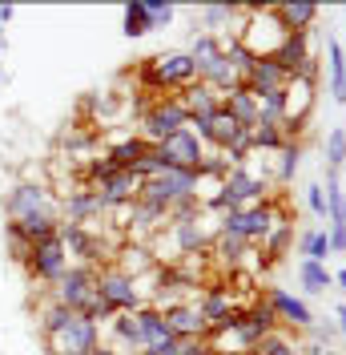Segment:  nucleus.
<instances>
[{
    "label": "nucleus",
    "mask_w": 346,
    "mask_h": 355,
    "mask_svg": "<svg viewBox=\"0 0 346 355\" xmlns=\"http://www.w3.org/2000/svg\"><path fill=\"white\" fill-rule=\"evenodd\" d=\"M4 214L8 222H24V218H61V202L53 198V190L44 182H17L4 194Z\"/></svg>",
    "instance_id": "f257e3e1"
},
{
    "label": "nucleus",
    "mask_w": 346,
    "mask_h": 355,
    "mask_svg": "<svg viewBox=\"0 0 346 355\" xmlns=\"http://www.w3.org/2000/svg\"><path fill=\"white\" fill-rule=\"evenodd\" d=\"M278 218V210L270 202H254V206H242V210H230L217 218V234H234V239H246L254 246L270 234V226Z\"/></svg>",
    "instance_id": "f03ea898"
},
{
    "label": "nucleus",
    "mask_w": 346,
    "mask_h": 355,
    "mask_svg": "<svg viewBox=\"0 0 346 355\" xmlns=\"http://www.w3.org/2000/svg\"><path fill=\"white\" fill-rule=\"evenodd\" d=\"M181 130H190V113L177 101V93L157 97L149 105V113L141 117V137H145L149 146H161L165 137H173V133H181Z\"/></svg>",
    "instance_id": "7ed1b4c3"
},
{
    "label": "nucleus",
    "mask_w": 346,
    "mask_h": 355,
    "mask_svg": "<svg viewBox=\"0 0 346 355\" xmlns=\"http://www.w3.org/2000/svg\"><path fill=\"white\" fill-rule=\"evenodd\" d=\"M57 230H61V226H57ZM65 270H69V250H65V243H61V234L37 243L28 250V259H24V275H28L33 283H44V287H53Z\"/></svg>",
    "instance_id": "20e7f679"
},
{
    "label": "nucleus",
    "mask_w": 346,
    "mask_h": 355,
    "mask_svg": "<svg viewBox=\"0 0 346 355\" xmlns=\"http://www.w3.org/2000/svg\"><path fill=\"white\" fill-rule=\"evenodd\" d=\"M93 291H97V266H81V263H73L48 287V299L53 303H61V307H69V311H77L81 315V307H85L89 299H93Z\"/></svg>",
    "instance_id": "39448f33"
},
{
    "label": "nucleus",
    "mask_w": 346,
    "mask_h": 355,
    "mask_svg": "<svg viewBox=\"0 0 346 355\" xmlns=\"http://www.w3.org/2000/svg\"><path fill=\"white\" fill-rule=\"evenodd\" d=\"M97 295H101L117 315H133V311L145 307L137 283H133L129 275H121L117 266H101V270H97Z\"/></svg>",
    "instance_id": "423d86ee"
},
{
    "label": "nucleus",
    "mask_w": 346,
    "mask_h": 355,
    "mask_svg": "<svg viewBox=\"0 0 346 355\" xmlns=\"http://www.w3.org/2000/svg\"><path fill=\"white\" fill-rule=\"evenodd\" d=\"M97 343H105V339H101V327L89 323V319H81V315H73L69 327H61L53 339H44V352L48 355H85V352H93Z\"/></svg>",
    "instance_id": "0eeeda50"
},
{
    "label": "nucleus",
    "mask_w": 346,
    "mask_h": 355,
    "mask_svg": "<svg viewBox=\"0 0 346 355\" xmlns=\"http://www.w3.org/2000/svg\"><path fill=\"white\" fill-rule=\"evenodd\" d=\"M61 243H65L69 254H77L81 259V266H97L105 263V259H113V246L105 243V234H93L89 226H73V222H61Z\"/></svg>",
    "instance_id": "6e6552de"
},
{
    "label": "nucleus",
    "mask_w": 346,
    "mask_h": 355,
    "mask_svg": "<svg viewBox=\"0 0 346 355\" xmlns=\"http://www.w3.org/2000/svg\"><path fill=\"white\" fill-rule=\"evenodd\" d=\"M157 154L165 157L170 170H197L201 157H206V146L197 141L194 130H181V133H173V137H165V141L157 146Z\"/></svg>",
    "instance_id": "1a4fd4ad"
},
{
    "label": "nucleus",
    "mask_w": 346,
    "mask_h": 355,
    "mask_svg": "<svg viewBox=\"0 0 346 355\" xmlns=\"http://www.w3.org/2000/svg\"><path fill=\"white\" fill-rule=\"evenodd\" d=\"M262 299L270 303V311L278 315V323H286V327H298V331H310V327H314V311L306 307L302 299H294L290 291L266 287V295H262Z\"/></svg>",
    "instance_id": "9d476101"
},
{
    "label": "nucleus",
    "mask_w": 346,
    "mask_h": 355,
    "mask_svg": "<svg viewBox=\"0 0 346 355\" xmlns=\"http://www.w3.org/2000/svg\"><path fill=\"white\" fill-rule=\"evenodd\" d=\"M101 214H105V206H101V198H97V190H89V186L65 190V198H61V222L89 226V222H97Z\"/></svg>",
    "instance_id": "9b49d317"
},
{
    "label": "nucleus",
    "mask_w": 346,
    "mask_h": 355,
    "mask_svg": "<svg viewBox=\"0 0 346 355\" xmlns=\"http://www.w3.org/2000/svg\"><path fill=\"white\" fill-rule=\"evenodd\" d=\"M137 190H141V182H137L133 170H113V174L97 186V198H101L105 210H125V206L137 198Z\"/></svg>",
    "instance_id": "f8f14e48"
},
{
    "label": "nucleus",
    "mask_w": 346,
    "mask_h": 355,
    "mask_svg": "<svg viewBox=\"0 0 346 355\" xmlns=\"http://www.w3.org/2000/svg\"><path fill=\"white\" fill-rule=\"evenodd\" d=\"M221 186L230 190V198L238 202V206H254V202H266V194H270L266 178L254 174L250 166H242V170H230V178H226Z\"/></svg>",
    "instance_id": "ddd939ff"
},
{
    "label": "nucleus",
    "mask_w": 346,
    "mask_h": 355,
    "mask_svg": "<svg viewBox=\"0 0 346 355\" xmlns=\"http://www.w3.org/2000/svg\"><path fill=\"white\" fill-rule=\"evenodd\" d=\"M290 243H294V222L286 218V214H278V218H274V226H270V234L262 239V259H258L262 275H266V270L278 263L286 250H290Z\"/></svg>",
    "instance_id": "4468645a"
},
{
    "label": "nucleus",
    "mask_w": 346,
    "mask_h": 355,
    "mask_svg": "<svg viewBox=\"0 0 346 355\" xmlns=\"http://www.w3.org/2000/svg\"><path fill=\"white\" fill-rule=\"evenodd\" d=\"M170 234H173V250L185 254V259L206 254V250L214 246V234H210L201 222H177V226H170Z\"/></svg>",
    "instance_id": "2eb2a0df"
},
{
    "label": "nucleus",
    "mask_w": 346,
    "mask_h": 355,
    "mask_svg": "<svg viewBox=\"0 0 346 355\" xmlns=\"http://www.w3.org/2000/svg\"><path fill=\"white\" fill-rule=\"evenodd\" d=\"M165 327L170 335L177 339H194V335H206V323H201V315H197V303H165Z\"/></svg>",
    "instance_id": "dca6fc26"
},
{
    "label": "nucleus",
    "mask_w": 346,
    "mask_h": 355,
    "mask_svg": "<svg viewBox=\"0 0 346 355\" xmlns=\"http://www.w3.org/2000/svg\"><path fill=\"white\" fill-rule=\"evenodd\" d=\"M221 110L230 113L242 130H254V125H258V97H254L246 85L230 89V93H221Z\"/></svg>",
    "instance_id": "f3484780"
},
{
    "label": "nucleus",
    "mask_w": 346,
    "mask_h": 355,
    "mask_svg": "<svg viewBox=\"0 0 346 355\" xmlns=\"http://www.w3.org/2000/svg\"><path fill=\"white\" fill-rule=\"evenodd\" d=\"M177 101L185 105V113H190V121H197V117H214L217 110H221V97H217L210 85H201V81H194V85H185L181 93H177Z\"/></svg>",
    "instance_id": "a211bd4d"
},
{
    "label": "nucleus",
    "mask_w": 346,
    "mask_h": 355,
    "mask_svg": "<svg viewBox=\"0 0 346 355\" xmlns=\"http://www.w3.org/2000/svg\"><path fill=\"white\" fill-rule=\"evenodd\" d=\"M290 85V77H286V69L274 61V57H258L254 61V69H250V77H246V89L258 97V93H266V89H286Z\"/></svg>",
    "instance_id": "6ab92c4d"
},
{
    "label": "nucleus",
    "mask_w": 346,
    "mask_h": 355,
    "mask_svg": "<svg viewBox=\"0 0 346 355\" xmlns=\"http://www.w3.org/2000/svg\"><path fill=\"white\" fill-rule=\"evenodd\" d=\"M274 12H278V21L286 33H310L314 21L322 17V8L318 4H306V0H298V4H274Z\"/></svg>",
    "instance_id": "aec40b11"
},
{
    "label": "nucleus",
    "mask_w": 346,
    "mask_h": 355,
    "mask_svg": "<svg viewBox=\"0 0 346 355\" xmlns=\"http://www.w3.org/2000/svg\"><path fill=\"white\" fill-rule=\"evenodd\" d=\"M121 226H129L133 234H149V230H161L165 226V210L161 206H149V202H137L133 198L125 206V222Z\"/></svg>",
    "instance_id": "412c9836"
},
{
    "label": "nucleus",
    "mask_w": 346,
    "mask_h": 355,
    "mask_svg": "<svg viewBox=\"0 0 346 355\" xmlns=\"http://www.w3.org/2000/svg\"><path fill=\"white\" fill-rule=\"evenodd\" d=\"M234 311V299H230V291L226 287H206V295L197 299V315H201V323H206V331L214 327V323H221L226 315Z\"/></svg>",
    "instance_id": "4be33fe9"
},
{
    "label": "nucleus",
    "mask_w": 346,
    "mask_h": 355,
    "mask_svg": "<svg viewBox=\"0 0 346 355\" xmlns=\"http://www.w3.org/2000/svg\"><path fill=\"white\" fill-rule=\"evenodd\" d=\"M149 154V141L141 137V133H133V137H121V141H113L105 150V157L113 162V170H133L141 157Z\"/></svg>",
    "instance_id": "5701e85b"
},
{
    "label": "nucleus",
    "mask_w": 346,
    "mask_h": 355,
    "mask_svg": "<svg viewBox=\"0 0 346 355\" xmlns=\"http://www.w3.org/2000/svg\"><path fill=\"white\" fill-rule=\"evenodd\" d=\"M306 57H310V33H286V41H282L278 53H274V61L286 69V77H294Z\"/></svg>",
    "instance_id": "b1692460"
},
{
    "label": "nucleus",
    "mask_w": 346,
    "mask_h": 355,
    "mask_svg": "<svg viewBox=\"0 0 346 355\" xmlns=\"http://www.w3.org/2000/svg\"><path fill=\"white\" fill-rule=\"evenodd\" d=\"M109 331H113V352H133L141 355V347H145V339H141V327H137V319L133 315H117L113 323H109Z\"/></svg>",
    "instance_id": "393cba45"
},
{
    "label": "nucleus",
    "mask_w": 346,
    "mask_h": 355,
    "mask_svg": "<svg viewBox=\"0 0 346 355\" xmlns=\"http://www.w3.org/2000/svg\"><path fill=\"white\" fill-rule=\"evenodd\" d=\"M326 57H330V61H326V65H330V97L346 105V53L334 37L326 41Z\"/></svg>",
    "instance_id": "a878e982"
},
{
    "label": "nucleus",
    "mask_w": 346,
    "mask_h": 355,
    "mask_svg": "<svg viewBox=\"0 0 346 355\" xmlns=\"http://www.w3.org/2000/svg\"><path fill=\"white\" fill-rule=\"evenodd\" d=\"M238 12L242 8H234V4H206V8H201V24H197L194 33H210V37H217V33H226V28L234 24Z\"/></svg>",
    "instance_id": "bb28decb"
},
{
    "label": "nucleus",
    "mask_w": 346,
    "mask_h": 355,
    "mask_svg": "<svg viewBox=\"0 0 346 355\" xmlns=\"http://www.w3.org/2000/svg\"><path fill=\"white\" fill-rule=\"evenodd\" d=\"M298 283H302L310 295H322V291L334 287V270L326 263H306L302 259V263H298Z\"/></svg>",
    "instance_id": "cd10ccee"
},
{
    "label": "nucleus",
    "mask_w": 346,
    "mask_h": 355,
    "mask_svg": "<svg viewBox=\"0 0 346 355\" xmlns=\"http://www.w3.org/2000/svg\"><path fill=\"white\" fill-rule=\"evenodd\" d=\"M133 319H137V327H141V339L145 343H157V339H165L170 335V327H165V311L161 307H145L141 311H133Z\"/></svg>",
    "instance_id": "c85d7f7f"
},
{
    "label": "nucleus",
    "mask_w": 346,
    "mask_h": 355,
    "mask_svg": "<svg viewBox=\"0 0 346 355\" xmlns=\"http://www.w3.org/2000/svg\"><path fill=\"white\" fill-rule=\"evenodd\" d=\"M77 311H69V307H61V303H44L41 311H37V327H41V335L44 339H53V335L61 331V327H69V319H73Z\"/></svg>",
    "instance_id": "c756f323"
},
{
    "label": "nucleus",
    "mask_w": 346,
    "mask_h": 355,
    "mask_svg": "<svg viewBox=\"0 0 346 355\" xmlns=\"http://www.w3.org/2000/svg\"><path fill=\"white\" fill-rule=\"evenodd\" d=\"M153 259H149V250H145V246H125V250H121V259H117V270H121V275H129V279H141V275H145V270H153Z\"/></svg>",
    "instance_id": "7c9ffc66"
},
{
    "label": "nucleus",
    "mask_w": 346,
    "mask_h": 355,
    "mask_svg": "<svg viewBox=\"0 0 346 355\" xmlns=\"http://www.w3.org/2000/svg\"><path fill=\"white\" fill-rule=\"evenodd\" d=\"M298 250H302L306 263H326V259H330V239H326V230H302Z\"/></svg>",
    "instance_id": "2f4dec72"
},
{
    "label": "nucleus",
    "mask_w": 346,
    "mask_h": 355,
    "mask_svg": "<svg viewBox=\"0 0 346 355\" xmlns=\"http://www.w3.org/2000/svg\"><path fill=\"white\" fill-rule=\"evenodd\" d=\"M282 146V130L278 125H254L250 130V154H278Z\"/></svg>",
    "instance_id": "473e14b6"
},
{
    "label": "nucleus",
    "mask_w": 346,
    "mask_h": 355,
    "mask_svg": "<svg viewBox=\"0 0 346 355\" xmlns=\"http://www.w3.org/2000/svg\"><path fill=\"white\" fill-rule=\"evenodd\" d=\"M210 250H214L221 263L238 266L242 254H250V243H246V239H234V234H214V246H210Z\"/></svg>",
    "instance_id": "72a5a7b5"
},
{
    "label": "nucleus",
    "mask_w": 346,
    "mask_h": 355,
    "mask_svg": "<svg viewBox=\"0 0 346 355\" xmlns=\"http://www.w3.org/2000/svg\"><path fill=\"white\" fill-rule=\"evenodd\" d=\"M246 323H250V327H258L262 335H274V331L282 327L278 315L270 311V303H266V299H254V303L246 307Z\"/></svg>",
    "instance_id": "f704fd0d"
},
{
    "label": "nucleus",
    "mask_w": 346,
    "mask_h": 355,
    "mask_svg": "<svg viewBox=\"0 0 346 355\" xmlns=\"http://www.w3.org/2000/svg\"><path fill=\"white\" fill-rule=\"evenodd\" d=\"M278 174H274V182H278V186H286V182H290V178L298 174V162H302V146H298V141H286V146H282L278 154Z\"/></svg>",
    "instance_id": "c9c22d12"
},
{
    "label": "nucleus",
    "mask_w": 346,
    "mask_h": 355,
    "mask_svg": "<svg viewBox=\"0 0 346 355\" xmlns=\"http://www.w3.org/2000/svg\"><path fill=\"white\" fill-rule=\"evenodd\" d=\"M197 178H201V182L210 178V182H217V186H221V182L230 178V162H226V154H217V150H206L201 166H197Z\"/></svg>",
    "instance_id": "e433bc0d"
},
{
    "label": "nucleus",
    "mask_w": 346,
    "mask_h": 355,
    "mask_svg": "<svg viewBox=\"0 0 346 355\" xmlns=\"http://www.w3.org/2000/svg\"><path fill=\"white\" fill-rule=\"evenodd\" d=\"M145 33H153L149 17H145V4H141V0H129V4H125V37L137 41V37H145Z\"/></svg>",
    "instance_id": "4c0bfd02"
},
{
    "label": "nucleus",
    "mask_w": 346,
    "mask_h": 355,
    "mask_svg": "<svg viewBox=\"0 0 346 355\" xmlns=\"http://www.w3.org/2000/svg\"><path fill=\"white\" fill-rule=\"evenodd\" d=\"M97 137H101L97 130H73V125H69V130L61 133V146L69 150V157L73 154H89V150L97 146Z\"/></svg>",
    "instance_id": "58836bf2"
},
{
    "label": "nucleus",
    "mask_w": 346,
    "mask_h": 355,
    "mask_svg": "<svg viewBox=\"0 0 346 355\" xmlns=\"http://www.w3.org/2000/svg\"><path fill=\"white\" fill-rule=\"evenodd\" d=\"M346 166V130L326 133V170H343Z\"/></svg>",
    "instance_id": "ea45409f"
},
{
    "label": "nucleus",
    "mask_w": 346,
    "mask_h": 355,
    "mask_svg": "<svg viewBox=\"0 0 346 355\" xmlns=\"http://www.w3.org/2000/svg\"><path fill=\"white\" fill-rule=\"evenodd\" d=\"M4 250H8V259H12L17 266H24L28 250H33V246L24 243V234L17 230V226H12V222H4Z\"/></svg>",
    "instance_id": "a19ab883"
},
{
    "label": "nucleus",
    "mask_w": 346,
    "mask_h": 355,
    "mask_svg": "<svg viewBox=\"0 0 346 355\" xmlns=\"http://www.w3.org/2000/svg\"><path fill=\"white\" fill-rule=\"evenodd\" d=\"M294 347H298V343H294L290 335L274 331V335H266V339H262V343H258L250 355H294Z\"/></svg>",
    "instance_id": "79ce46f5"
},
{
    "label": "nucleus",
    "mask_w": 346,
    "mask_h": 355,
    "mask_svg": "<svg viewBox=\"0 0 346 355\" xmlns=\"http://www.w3.org/2000/svg\"><path fill=\"white\" fill-rule=\"evenodd\" d=\"M145 4V17H149V28H165L173 21V4L165 0H141Z\"/></svg>",
    "instance_id": "37998d69"
},
{
    "label": "nucleus",
    "mask_w": 346,
    "mask_h": 355,
    "mask_svg": "<svg viewBox=\"0 0 346 355\" xmlns=\"http://www.w3.org/2000/svg\"><path fill=\"white\" fill-rule=\"evenodd\" d=\"M217 347L206 339V335H194V339H181V347H177V355H214Z\"/></svg>",
    "instance_id": "c03bdc74"
},
{
    "label": "nucleus",
    "mask_w": 346,
    "mask_h": 355,
    "mask_svg": "<svg viewBox=\"0 0 346 355\" xmlns=\"http://www.w3.org/2000/svg\"><path fill=\"white\" fill-rule=\"evenodd\" d=\"M306 206H310V214H314V218H326V194H322V186H310V190H306Z\"/></svg>",
    "instance_id": "a18cd8bd"
},
{
    "label": "nucleus",
    "mask_w": 346,
    "mask_h": 355,
    "mask_svg": "<svg viewBox=\"0 0 346 355\" xmlns=\"http://www.w3.org/2000/svg\"><path fill=\"white\" fill-rule=\"evenodd\" d=\"M326 239H330V254H346V226H330Z\"/></svg>",
    "instance_id": "49530a36"
},
{
    "label": "nucleus",
    "mask_w": 346,
    "mask_h": 355,
    "mask_svg": "<svg viewBox=\"0 0 346 355\" xmlns=\"http://www.w3.org/2000/svg\"><path fill=\"white\" fill-rule=\"evenodd\" d=\"M12 17H17V8H12V4H0V28L12 21Z\"/></svg>",
    "instance_id": "de8ad7c7"
},
{
    "label": "nucleus",
    "mask_w": 346,
    "mask_h": 355,
    "mask_svg": "<svg viewBox=\"0 0 346 355\" xmlns=\"http://www.w3.org/2000/svg\"><path fill=\"white\" fill-rule=\"evenodd\" d=\"M334 315H338V331L346 335V303H338V307H334Z\"/></svg>",
    "instance_id": "09e8293b"
},
{
    "label": "nucleus",
    "mask_w": 346,
    "mask_h": 355,
    "mask_svg": "<svg viewBox=\"0 0 346 355\" xmlns=\"http://www.w3.org/2000/svg\"><path fill=\"white\" fill-rule=\"evenodd\" d=\"M85 355H121V352H113L109 343H97V347H93V352H85Z\"/></svg>",
    "instance_id": "8fccbe9b"
},
{
    "label": "nucleus",
    "mask_w": 346,
    "mask_h": 355,
    "mask_svg": "<svg viewBox=\"0 0 346 355\" xmlns=\"http://www.w3.org/2000/svg\"><path fill=\"white\" fill-rule=\"evenodd\" d=\"M334 287L346 291V266H343V270H334Z\"/></svg>",
    "instance_id": "3c124183"
},
{
    "label": "nucleus",
    "mask_w": 346,
    "mask_h": 355,
    "mask_svg": "<svg viewBox=\"0 0 346 355\" xmlns=\"http://www.w3.org/2000/svg\"><path fill=\"white\" fill-rule=\"evenodd\" d=\"M214 355H250V352H234V347H217Z\"/></svg>",
    "instance_id": "603ef678"
},
{
    "label": "nucleus",
    "mask_w": 346,
    "mask_h": 355,
    "mask_svg": "<svg viewBox=\"0 0 346 355\" xmlns=\"http://www.w3.org/2000/svg\"><path fill=\"white\" fill-rule=\"evenodd\" d=\"M0 57H4V41H0Z\"/></svg>",
    "instance_id": "864d4df0"
},
{
    "label": "nucleus",
    "mask_w": 346,
    "mask_h": 355,
    "mask_svg": "<svg viewBox=\"0 0 346 355\" xmlns=\"http://www.w3.org/2000/svg\"><path fill=\"white\" fill-rule=\"evenodd\" d=\"M44 355H48V352H44Z\"/></svg>",
    "instance_id": "5fc2aeb1"
}]
</instances>
